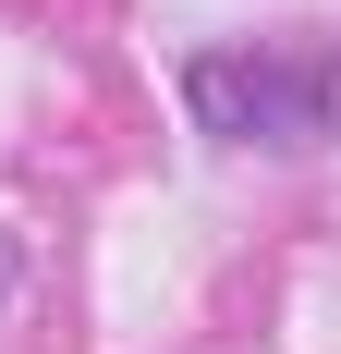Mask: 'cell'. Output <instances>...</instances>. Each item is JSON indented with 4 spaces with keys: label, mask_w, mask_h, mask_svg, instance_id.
<instances>
[{
    "label": "cell",
    "mask_w": 341,
    "mask_h": 354,
    "mask_svg": "<svg viewBox=\"0 0 341 354\" xmlns=\"http://www.w3.org/2000/svg\"><path fill=\"white\" fill-rule=\"evenodd\" d=\"M183 98H195V122H207L220 147H317L329 110H341V86H329V62L256 37V49H195Z\"/></svg>",
    "instance_id": "cell-1"
}]
</instances>
